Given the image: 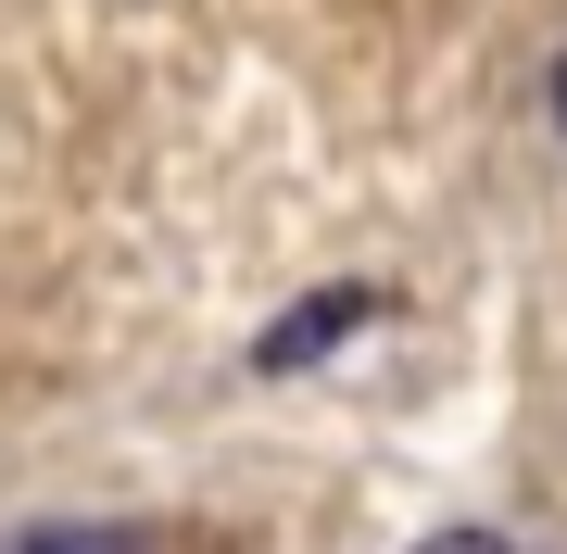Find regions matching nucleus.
I'll return each mask as SVG.
<instances>
[{"mask_svg": "<svg viewBox=\"0 0 567 554\" xmlns=\"http://www.w3.org/2000/svg\"><path fill=\"white\" fill-rule=\"evenodd\" d=\"M365 315H379V290H316V303H290L278 328L252 341V378H303L316 353H341V341L365 328Z\"/></svg>", "mask_w": 567, "mask_h": 554, "instance_id": "obj_1", "label": "nucleus"}, {"mask_svg": "<svg viewBox=\"0 0 567 554\" xmlns=\"http://www.w3.org/2000/svg\"><path fill=\"white\" fill-rule=\"evenodd\" d=\"M0 554H152V530H126V516H39V530H13Z\"/></svg>", "mask_w": 567, "mask_h": 554, "instance_id": "obj_2", "label": "nucleus"}, {"mask_svg": "<svg viewBox=\"0 0 567 554\" xmlns=\"http://www.w3.org/2000/svg\"><path fill=\"white\" fill-rule=\"evenodd\" d=\"M416 554H517V542H505V530H429Z\"/></svg>", "mask_w": 567, "mask_h": 554, "instance_id": "obj_3", "label": "nucleus"}, {"mask_svg": "<svg viewBox=\"0 0 567 554\" xmlns=\"http://www.w3.org/2000/svg\"><path fill=\"white\" fill-rule=\"evenodd\" d=\"M555 126H567V51H555Z\"/></svg>", "mask_w": 567, "mask_h": 554, "instance_id": "obj_4", "label": "nucleus"}]
</instances>
